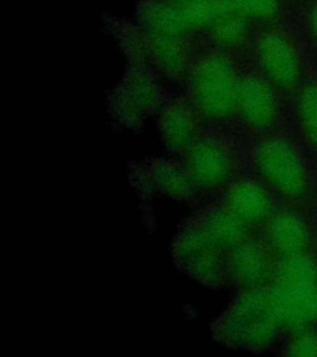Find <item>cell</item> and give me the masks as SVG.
Returning <instances> with one entry per match:
<instances>
[{"instance_id":"obj_1","label":"cell","mask_w":317,"mask_h":357,"mask_svg":"<svg viewBox=\"0 0 317 357\" xmlns=\"http://www.w3.org/2000/svg\"><path fill=\"white\" fill-rule=\"evenodd\" d=\"M189 78L190 100L199 118L223 123L235 116L240 77L229 56L219 51L201 56Z\"/></svg>"},{"instance_id":"obj_2","label":"cell","mask_w":317,"mask_h":357,"mask_svg":"<svg viewBox=\"0 0 317 357\" xmlns=\"http://www.w3.org/2000/svg\"><path fill=\"white\" fill-rule=\"evenodd\" d=\"M280 330L269 287L240 291V296L215 326L216 337L224 345L252 350L272 345Z\"/></svg>"},{"instance_id":"obj_3","label":"cell","mask_w":317,"mask_h":357,"mask_svg":"<svg viewBox=\"0 0 317 357\" xmlns=\"http://www.w3.org/2000/svg\"><path fill=\"white\" fill-rule=\"evenodd\" d=\"M253 165L258 178L280 196L296 200L305 195L309 178L299 151L283 137H268L256 145Z\"/></svg>"},{"instance_id":"obj_4","label":"cell","mask_w":317,"mask_h":357,"mask_svg":"<svg viewBox=\"0 0 317 357\" xmlns=\"http://www.w3.org/2000/svg\"><path fill=\"white\" fill-rule=\"evenodd\" d=\"M229 11L233 9L227 0L200 6L154 0L141 8L140 22L146 33L186 38L200 30H210L218 17Z\"/></svg>"},{"instance_id":"obj_5","label":"cell","mask_w":317,"mask_h":357,"mask_svg":"<svg viewBox=\"0 0 317 357\" xmlns=\"http://www.w3.org/2000/svg\"><path fill=\"white\" fill-rule=\"evenodd\" d=\"M173 257L178 267L201 284L216 288L229 280V256L210 243L192 221L176 237Z\"/></svg>"},{"instance_id":"obj_6","label":"cell","mask_w":317,"mask_h":357,"mask_svg":"<svg viewBox=\"0 0 317 357\" xmlns=\"http://www.w3.org/2000/svg\"><path fill=\"white\" fill-rule=\"evenodd\" d=\"M256 56L263 77L274 89L291 91L300 84V54L286 33L277 29L261 33L256 40Z\"/></svg>"},{"instance_id":"obj_7","label":"cell","mask_w":317,"mask_h":357,"mask_svg":"<svg viewBox=\"0 0 317 357\" xmlns=\"http://www.w3.org/2000/svg\"><path fill=\"white\" fill-rule=\"evenodd\" d=\"M185 155V167L197 189L211 192L233 183V155L222 140L200 137Z\"/></svg>"},{"instance_id":"obj_8","label":"cell","mask_w":317,"mask_h":357,"mask_svg":"<svg viewBox=\"0 0 317 357\" xmlns=\"http://www.w3.org/2000/svg\"><path fill=\"white\" fill-rule=\"evenodd\" d=\"M269 294L281 329L301 333L317 324V283L274 280Z\"/></svg>"},{"instance_id":"obj_9","label":"cell","mask_w":317,"mask_h":357,"mask_svg":"<svg viewBox=\"0 0 317 357\" xmlns=\"http://www.w3.org/2000/svg\"><path fill=\"white\" fill-rule=\"evenodd\" d=\"M277 264L264 240L249 237L227 257L229 280L240 291L268 288L275 279Z\"/></svg>"},{"instance_id":"obj_10","label":"cell","mask_w":317,"mask_h":357,"mask_svg":"<svg viewBox=\"0 0 317 357\" xmlns=\"http://www.w3.org/2000/svg\"><path fill=\"white\" fill-rule=\"evenodd\" d=\"M235 116L254 132L272 128L279 117L277 89L262 75L248 73L240 78Z\"/></svg>"},{"instance_id":"obj_11","label":"cell","mask_w":317,"mask_h":357,"mask_svg":"<svg viewBox=\"0 0 317 357\" xmlns=\"http://www.w3.org/2000/svg\"><path fill=\"white\" fill-rule=\"evenodd\" d=\"M118 119L138 127L160 105L162 95L155 81L144 71H132L111 98Z\"/></svg>"},{"instance_id":"obj_12","label":"cell","mask_w":317,"mask_h":357,"mask_svg":"<svg viewBox=\"0 0 317 357\" xmlns=\"http://www.w3.org/2000/svg\"><path fill=\"white\" fill-rule=\"evenodd\" d=\"M222 204L249 231L265 226L275 213L267 186L253 178L233 181L224 191Z\"/></svg>"},{"instance_id":"obj_13","label":"cell","mask_w":317,"mask_h":357,"mask_svg":"<svg viewBox=\"0 0 317 357\" xmlns=\"http://www.w3.org/2000/svg\"><path fill=\"white\" fill-rule=\"evenodd\" d=\"M264 242L279 261L307 253L310 245V231L307 222L295 212H275L265 225Z\"/></svg>"},{"instance_id":"obj_14","label":"cell","mask_w":317,"mask_h":357,"mask_svg":"<svg viewBox=\"0 0 317 357\" xmlns=\"http://www.w3.org/2000/svg\"><path fill=\"white\" fill-rule=\"evenodd\" d=\"M191 221L210 243L227 256L251 237L249 229L234 218L223 204L207 207Z\"/></svg>"},{"instance_id":"obj_15","label":"cell","mask_w":317,"mask_h":357,"mask_svg":"<svg viewBox=\"0 0 317 357\" xmlns=\"http://www.w3.org/2000/svg\"><path fill=\"white\" fill-rule=\"evenodd\" d=\"M144 47L151 61L167 77L183 79L192 68L190 46L185 38L146 33Z\"/></svg>"},{"instance_id":"obj_16","label":"cell","mask_w":317,"mask_h":357,"mask_svg":"<svg viewBox=\"0 0 317 357\" xmlns=\"http://www.w3.org/2000/svg\"><path fill=\"white\" fill-rule=\"evenodd\" d=\"M162 132L164 143L175 153H186L200 138L199 116L194 107L176 100L162 113Z\"/></svg>"},{"instance_id":"obj_17","label":"cell","mask_w":317,"mask_h":357,"mask_svg":"<svg viewBox=\"0 0 317 357\" xmlns=\"http://www.w3.org/2000/svg\"><path fill=\"white\" fill-rule=\"evenodd\" d=\"M150 178L157 191L175 200H191L196 195L197 188L186 167H180L176 162L167 160L151 162Z\"/></svg>"},{"instance_id":"obj_18","label":"cell","mask_w":317,"mask_h":357,"mask_svg":"<svg viewBox=\"0 0 317 357\" xmlns=\"http://www.w3.org/2000/svg\"><path fill=\"white\" fill-rule=\"evenodd\" d=\"M251 22L235 11H229L218 17L210 28L213 44L226 51L238 50L249 36Z\"/></svg>"},{"instance_id":"obj_19","label":"cell","mask_w":317,"mask_h":357,"mask_svg":"<svg viewBox=\"0 0 317 357\" xmlns=\"http://www.w3.org/2000/svg\"><path fill=\"white\" fill-rule=\"evenodd\" d=\"M297 122L309 144L317 149V84L301 89L296 100Z\"/></svg>"},{"instance_id":"obj_20","label":"cell","mask_w":317,"mask_h":357,"mask_svg":"<svg viewBox=\"0 0 317 357\" xmlns=\"http://www.w3.org/2000/svg\"><path fill=\"white\" fill-rule=\"evenodd\" d=\"M274 280L317 283V263L307 253L279 259Z\"/></svg>"},{"instance_id":"obj_21","label":"cell","mask_w":317,"mask_h":357,"mask_svg":"<svg viewBox=\"0 0 317 357\" xmlns=\"http://www.w3.org/2000/svg\"><path fill=\"white\" fill-rule=\"evenodd\" d=\"M227 3L249 22H270L279 13V0H227Z\"/></svg>"},{"instance_id":"obj_22","label":"cell","mask_w":317,"mask_h":357,"mask_svg":"<svg viewBox=\"0 0 317 357\" xmlns=\"http://www.w3.org/2000/svg\"><path fill=\"white\" fill-rule=\"evenodd\" d=\"M288 355L297 357L317 356V334L314 331H301L288 345Z\"/></svg>"},{"instance_id":"obj_23","label":"cell","mask_w":317,"mask_h":357,"mask_svg":"<svg viewBox=\"0 0 317 357\" xmlns=\"http://www.w3.org/2000/svg\"><path fill=\"white\" fill-rule=\"evenodd\" d=\"M309 29L311 31L312 36L317 40V4L312 8L310 17H309Z\"/></svg>"},{"instance_id":"obj_24","label":"cell","mask_w":317,"mask_h":357,"mask_svg":"<svg viewBox=\"0 0 317 357\" xmlns=\"http://www.w3.org/2000/svg\"><path fill=\"white\" fill-rule=\"evenodd\" d=\"M180 4H187V6H200V4H211V3H217L222 0H173Z\"/></svg>"}]
</instances>
